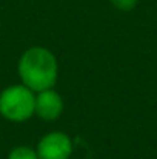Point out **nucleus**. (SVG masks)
Here are the masks:
<instances>
[{
	"label": "nucleus",
	"instance_id": "20e7f679",
	"mask_svg": "<svg viewBox=\"0 0 157 159\" xmlns=\"http://www.w3.org/2000/svg\"><path fill=\"white\" fill-rule=\"evenodd\" d=\"M63 111V101L57 91L52 88L39 91L36 96V110L34 114H37L43 120H55Z\"/></svg>",
	"mask_w": 157,
	"mask_h": 159
},
{
	"label": "nucleus",
	"instance_id": "f257e3e1",
	"mask_svg": "<svg viewBox=\"0 0 157 159\" xmlns=\"http://www.w3.org/2000/svg\"><path fill=\"white\" fill-rule=\"evenodd\" d=\"M19 76L22 84L33 91L52 88L57 82V59L43 47H33L19 60Z\"/></svg>",
	"mask_w": 157,
	"mask_h": 159
},
{
	"label": "nucleus",
	"instance_id": "7ed1b4c3",
	"mask_svg": "<svg viewBox=\"0 0 157 159\" xmlns=\"http://www.w3.org/2000/svg\"><path fill=\"white\" fill-rule=\"evenodd\" d=\"M36 152L39 159H69L72 153V142L68 134L52 131L40 139Z\"/></svg>",
	"mask_w": 157,
	"mask_h": 159
},
{
	"label": "nucleus",
	"instance_id": "39448f33",
	"mask_svg": "<svg viewBox=\"0 0 157 159\" xmlns=\"http://www.w3.org/2000/svg\"><path fill=\"white\" fill-rule=\"evenodd\" d=\"M8 159H39V156H37V152L33 150L31 147L19 145L9 152Z\"/></svg>",
	"mask_w": 157,
	"mask_h": 159
},
{
	"label": "nucleus",
	"instance_id": "f03ea898",
	"mask_svg": "<svg viewBox=\"0 0 157 159\" xmlns=\"http://www.w3.org/2000/svg\"><path fill=\"white\" fill-rule=\"evenodd\" d=\"M36 110L34 91L25 85H12L0 93V114L12 122L28 120Z\"/></svg>",
	"mask_w": 157,
	"mask_h": 159
},
{
	"label": "nucleus",
	"instance_id": "423d86ee",
	"mask_svg": "<svg viewBox=\"0 0 157 159\" xmlns=\"http://www.w3.org/2000/svg\"><path fill=\"white\" fill-rule=\"evenodd\" d=\"M120 11H131L137 5V0H109Z\"/></svg>",
	"mask_w": 157,
	"mask_h": 159
}]
</instances>
